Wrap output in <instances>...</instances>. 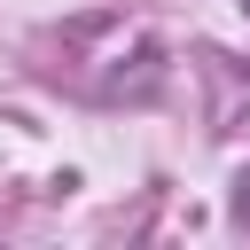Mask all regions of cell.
<instances>
[{"instance_id":"obj_1","label":"cell","mask_w":250,"mask_h":250,"mask_svg":"<svg viewBox=\"0 0 250 250\" xmlns=\"http://www.w3.org/2000/svg\"><path fill=\"white\" fill-rule=\"evenodd\" d=\"M234 219L250 227V164H242V180H234Z\"/></svg>"},{"instance_id":"obj_2","label":"cell","mask_w":250,"mask_h":250,"mask_svg":"<svg viewBox=\"0 0 250 250\" xmlns=\"http://www.w3.org/2000/svg\"><path fill=\"white\" fill-rule=\"evenodd\" d=\"M242 8H250V0H242Z\"/></svg>"}]
</instances>
